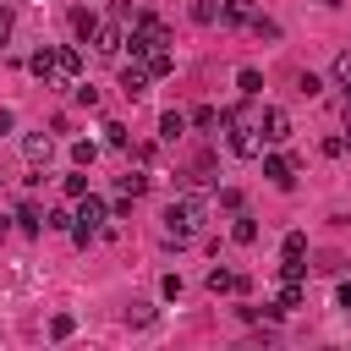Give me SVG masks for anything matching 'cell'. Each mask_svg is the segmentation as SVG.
I'll list each match as a JSON object with an SVG mask.
<instances>
[{
  "instance_id": "cell-39",
  "label": "cell",
  "mask_w": 351,
  "mask_h": 351,
  "mask_svg": "<svg viewBox=\"0 0 351 351\" xmlns=\"http://www.w3.org/2000/svg\"><path fill=\"white\" fill-rule=\"evenodd\" d=\"M340 307H346V313H351V280H346V285H340Z\"/></svg>"
},
{
  "instance_id": "cell-40",
  "label": "cell",
  "mask_w": 351,
  "mask_h": 351,
  "mask_svg": "<svg viewBox=\"0 0 351 351\" xmlns=\"http://www.w3.org/2000/svg\"><path fill=\"white\" fill-rule=\"evenodd\" d=\"M346 132H351V93H346Z\"/></svg>"
},
{
  "instance_id": "cell-8",
  "label": "cell",
  "mask_w": 351,
  "mask_h": 351,
  "mask_svg": "<svg viewBox=\"0 0 351 351\" xmlns=\"http://www.w3.org/2000/svg\"><path fill=\"white\" fill-rule=\"evenodd\" d=\"M77 71H82V55L71 44H55V82H77Z\"/></svg>"
},
{
  "instance_id": "cell-5",
  "label": "cell",
  "mask_w": 351,
  "mask_h": 351,
  "mask_svg": "<svg viewBox=\"0 0 351 351\" xmlns=\"http://www.w3.org/2000/svg\"><path fill=\"white\" fill-rule=\"evenodd\" d=\"M148 77H154V71L132 55V66H121V93H126V99H143V93H148Z\"/></svg>"
},
{
  "instance_id": "cell-1",
  "label": "cell",
  "mask_w": 351,
  "mask_h": 351,
  "mask_svg": "<svg viewBox=\"0 0 351 351\" xmlns=\"http://www.w3.org/2000/svg\"><path fill=\"white\" fill-rule=\"evenodd\" d=\"M203 214H208V203H203L197 192H181V197L165 208V241H170V247H186L192 230L203 225Z\"/></svg>"
},
{
  "instance_id": "cell-28",
  "label": "cell",
  "mask_w": 351,
  "mask_h": 351,
  "mask_svg": "<svg viewBox=\"0 0 351 351\" xmlns=\"http://www.w3.org/2000/svg\"><path fill=\"white\" fill-rule=\"evenodd\" d=\"M192 126H203V132H208V126H219V110H208V104H203V110H192Z\"/></svg>"
},
{
  "instance_id": "cell-6",
  "label": "cell",
  "mask_w": 351,
  "mask_h": 351,
  "mask_svg": "<svg viewBox=\"0 0 351 351\" xmlns=\"http://www.w3.org/2000/svg\"><path fill=\"white\" fill-rule=\"evenodd\" d=\"M258 132H263V143H285V137H291V115H285L280 104H269L263 121H258Z\"/></svg>"
},
{
  "instance_id": "cell-12",
  "label": "cell",
  "mask_w": 351,
  "mask_h": 351,
  "mask_svg": "<svg viewBox=\"0 0 351 351\" xmlns=\"http://www.w3.org/2000/svg\"><path fill=\"white\" fill-rule=\"evenodd\" d=\"M22 154H27L33 165H49V154H55V143H49L44 132H33V137H22Z\"/></svg>"
},
{
  "instance_id": "cell-13",
  "label": "cell",
  "mask_w": 351,
  "mask_h": 351,
  "mask_svg": "<svg viewBox=\"0 0 351 351\" xmlns=\"http://www.w3.org/2000/svg\"><path fill=\"white\" fill-rule=\"evenodd\" d=\"M71 33H77V38H82V44H88V38H93V33H99V16H93V11H88V5H77V11H71Z\"/></svg>"
},
{
  "instance_id": "cell-15",
  "label": "cell",
  "mask_w": 351,
  "mask_h": 351,
  "mask_svg": "<svg viewBox=\"0 0 351 351\" xmlns=\"http://www.w3.org/2000/svg\"><path fill=\"white\" fill-rule=\"evenodd\" d=\"M181 132H186V115H181V110H165V115H159V137H165V143H176Z\"/></svg>"
},
{
  "instance_id": "cell-34",
  "label": "cell",
  "mask_w": 351,
  "mask_h": 351,
  "mask_svg": "<svg viewBox=\"0 0 351 351\" xmlns=\"http://www.w3.org/2000/svg\"><path fill=\"white\" fill-rule=\"evenodd\" d=\"M71 329H77V324H71V318H66V313H55V324H49V335H55V340H66V335H71Z\"/></svg>"
},
{
  "instance_id": "cell-24",
  "label": "cell",
  "mask_w": 351,
  "mask_h": 351,
  "mask_svg": "<svg viewBox=\"0 0 351 351\" xmlns=\"http://www.w3.org/2000/svg\"><path fill=\"white\" fill-rule=\"evenodd\" d=\"M241 318H247V324H274L280 307H241Z\"/></svg>"
},
{
  "instance_id": "cell-31",
  "label": "cell",
  "mask_w": 351,
  "mask_h": 351,
  "mask_svg": "<svg viewBox=\"0 0 351 351\" xmlns=\"http://www.w3.org/2000/svg\"><path fill=\"white\" fill-rule=\"evenodd\" d=\"M318 88H324V82H318V77H313V71H302V77H296V93H307V99H313V93H318Z\"/></svg>"
},
{
  "instance_id": "cell-14",
  "label": "cell",
  "mask_w": 351,
  "mask_h": 351,
  "mask_svg": "<svg viewBox=\"0 0 351 351\" xmlns=\"http://www.w3.org/2000/svg\"><path fill=\"white\" fill-rule=\"evenodd\" d=\"M219 22H230V27L252 22V0H225V5H219Z\"/></svg>"
},
{
  "instance_id": "cell-27",
  "label": "cell",
  "mask_w": 351,
  "mask_h": 351,
  "mask_svg": "<svg viewBox=\"0 0 351 351\" xmlns=\"http://www.w3.org/2000/svg\"><path fill=\"white\" fill-rule=\"evenodd\" d=\"M335 82L351 93V55H335Z\"/></svg>"
},
{
  "instance_id": "cell-3",
  "label": "cell",
  "mask_w": 351,
  "mask_h": 351,
  "mask_svg": "<svg viewBox=\"0 0 351 351\" xmlns=\"http://www.w3.org/2000/svg\"><path fill=\"white\" fill-rule=\"evenodd\" d=\"M99 225H104V203H99L93 192H82V197H77V214H71V241L88 247V241L99 236Z\"/></svg>"
},
{
  "instance_id": "cell-11",
  "label": "cell",
  "mask_w": 351,
  "mask_h": 351,
  "mask_svg": "<svg viewBox=\"0 0 351 351\" xmlns=\"http://www.w3.org/2000/svg\"><path fill=\"white\" fill-rule=\"evenodd\" d=\"M27 71H33L38 82H55V44H44V49L27 60Z\"/></svg>"
},
{
  "instance_id": "cell-7",
  "label": "cell",
  "mask_w": 351,
  "mask_h": 351,
  "mask_svg": "<svg viewBox=\"0 0 351 351\" xmlns=\"http://www.w3.org/2000/svg\"><path fill=\"white\" fill-rule=\"evenodd\" d=\"M214 296H241L247 291V274H236V269H208V280H203Z\"/></svg>"
},
{
  "instance_id": "cell-29",
  "label": "cell",
  "mask_w": 351,
  "mask_h": 351,
  "mask_svg": "<svg viewBox=\"0 0 351 351\" xmlns=\"http://www.w3.org/2000/svg\"><path fill=\"white\" fill-rule=\"evenodd\" d=\"M104 143H110V148H126L132 137H126V126H115V121H110V126H104Z\"/></svg>"
},
{
  "instance_id": "cell-26",
  "label": "cell",
  "mask_w": 351,
  "mask_h": 351,
  "mask_svg": "<svg viewBox=\"0 0 351 351\" xmlns=\"http://www.w3.org/2000/svg\"><path fill=\"white\" fill-rule=\"evenodd\" d=\"M302 274H307L302 258H280V280H302Z\"/></svg>"
},
{
  "instance_id": "cell-4",
  "label": "cell",
  "mask_w": 351,
  "mask_h": 351,
  "mask_svg": "<svg viewBox=\"0 0 351 351\" xmlns=\"http://www.w3.org/2000/svg\"><path fill=\"white\" fill-rule=\"evenodd\" d=\"M154 49H170V27L159 16H132V55H154Z\"/></svg>"
},
{
  "instance_id": "cell-37",
  "label": "cell",
  "mask_w": 351,
  "mask_h": 351,
  "mask_svg": "<svg viewBox=\"0 0 351 351\" xmlns=\"http://www.w3.org/2000/svg\"><path fill=\"white\" fill-rule=\"evenodd\" d=\"M11 38V5H0V44Z\"/></svg>"
},
{
  "instance_id": "cell-16",
  "label": "cell",
  "mask_w": 351,
  "mask_h": 351,
  "mask_svg": "<svg viewBox=\"0 0 351 351\" xmlns=\"http://www.w3.org/2000/svg\"><path fill=\"white\" fill-rule=\"evenodd\" d=\"M115 186H121V197H143L148 192V176L143 170H126V176H115Z\"/></svg>"
},
{
  "instance_id": "cell-21",
  "label": "cell",
  "mask_w": 351,
  "mask_h": 351,
  "mask_svg": "<svg viewBox=\"0 0 351 351\" xmlns=\"http://www.w3.org/2000/svg\"><path fill=\"white\" fill-rule=\"evenodd\" d=\"M247 27H252L258 38H280V22H274V16H263V11H252V22H247Z\"/></svg>"
},
{
  "instance_id": "cell-36",
  "label": "cell",
  "mask_w": 351,
  "mask_h": 351,
  "mask_svg": "<svg viewBox=\"0 0 351 351\" xmlns=\"http://www.w3.org/2000/svg\"><path fill=\"white\" fill-rule=\"evenodd\" d=\"M159 291H165V296L176 302V296H181V274H165V280H159Z\"/></svg>"
},
{
  "instance_id": "cell-20",
  "label": "cell",
  "mask_w": 351,
  "mask_h": 351,
  "mask_svg": "<svg viewBox=\"0 0 351 351\" xmlns=\"http://www.w3.org/2000/svg\"><path fill=\"white\" fill-rule=\"evenodd\" d=\"M137 60H143V66H148L154 77H165V71L176 66V55H170V49H154V55H137Z\"/></svg>"
},
{
  "instance_id": "cell-9",
  "label": "cell",
  "mask_w": 351,
  "mask_h": 351,
  "mask_svg": "<svg viewBox=\"0 0 351 351\" xmlns=\"http://www.w3.org/2000/svg\"><path fill=\"white\" fill-rule=\"evenodd\" d=\"M121 44H126V27H121V22H110V27L99 22V33H93V49H99V55H121Z\"/></svg>"
},
{
  "instance_id": "cell-18",
  "label": "cell",
  "mask_w": 351,
  "mask_h": 351,
  "mask_svg": "<svg viewBox=\"0 0 351 351\" xmlns=\"http://www.w3.org/2000/svg\"><path fill=\"white\" fill-rule=\"evenodd\" d=\"M236 88H241V99H258V93H263V77H258L252 66H241V71H236Z\"/></svg>"
},
{
  "instance_id": "cell-35",
  "label": "cell",
  "mask_w": 351,
  "mask_h": 351,
  "mask_svg": "<svg viewBox=\"0 0 351 351\" xmlns=\"http://www.w3.org/2000/svg\"><path fill=\"white\" fill-rule=\"evenodd\" d=\"M88 192V176H66V197H82Z\"/></svg>"
},
{
  "instance_id": "cell-22",
  "label": "cell",
  "mask_w": 351,
  "mask_h": 351,
  "mask_svg": "<svg viewBox=\"0 0 351 351\" xmlns=\"http://www.w3.org/2000/svg\"><path fill=\"white\" fill-rule=\"evenodd\" d=\"M280 258H307V236H302V230H291V236L280 241Z\"/></svg>"
},
{
  "instance_id": "cell-19",
  "label": "cell",
  "mask_w": 351,
  "mask_h": 351,
  "mask_svg": "<svg viewBox=\"0 0 351 351\" xmlns=\"http://www.w3.org/2000/svg\"><path fill=\"white\" fill-rule=\"evenodd\" d=\"M274 307H280V313L302 307V280H285V285H280V296H274Z\"/></svg>"
},
{
  "instance_id": "cell-10",
  "label": "cell",
  "mask_w": 351,
  "mask_h": 351,
  "mask_svg": "<svg viewBox=\"0 0 351 351\" xmlns=\"http://www.w3.org/2000/svg\"><path fill=\"white\" fill-rule=\"evenodd\" d=\"M291 170H296V165H291V159H280V154H263V176H269V181H274V186H291V181H296V176H291Z\"/></svg>"
},
{
  "instance_id": "cell-30",
  "label": "cell",
  "mask_w": 351,
  "mask_h": 351,
  "mask_svg": "<svg viewBox=\"0 0 351 351\" xmlns=\"http://www.w3.org/2000/svg\"><path fill=\"white\" fill-rule=\"evenodd\" d=\"M93 154H99V148H93L88 137H82V143H71V159H77V165H93Z\"/></svg>"
},
{
  "instance_id": "cell-23",
  "label": "cell",
  "mask_w": 351,
  "mask_h": 351,
  "mask_svg": "<svg viewBox=\"0 0 351 351\" xmlns=\"http://www.w3.org/2000/svg\"><path fill=\"white\" fill-rule=\"evenodd\" d=\"M126 324H137V329L154 324V307H148V302H132V307H126Z\"/></svg>"
},
{
  "instance_id": "cell-32",
  "label": "cell",
  "mask_w": 351,
  "mask_h": 351,
  "mask_svg": "<svg viewBox=\"0 0 351 351\" xmlns=\"http://www.w3.org/2000/svg\"><path fill=\"white\" fill-rule=\"evenodd\" d=\"M219 208H230V214H236V208H241V192H236V186H219Z\"/></svg>"
},
{
  "instance_id": "cell-17",
  "label": "cell",
  "mask_w": 351,
  "mask_h": 351,
  "mask_svg": "<svg viewBox=\"0 0 351 351\" xmlns=\"http://www.w3.org/2000/svg\"><path fill=\"white\" fill-rule=\"evenodd\" d=\"M230 241H241V247H247V241H258V219L236 208V225H230Z\"/></svg>"
},
{
  "instance_id": "cell-25",
  "label": "cell",
  "mask_w": 351,
  "mask_h": 351,
  "mask_svg": "<svg viewBox=\"0 0 351 351\" xmlns=\"http://www.w3.org/2000/svg\"><path fill=\"white\" fill-rule=\"evenodd\" d=\"M192 16H197V22H219V5H214V0H192Z\"/></svg>"
},
{
  "instance_id": "cell-33",
  "label": "cell",
  "mask_w": 351,
  "mask_h": 351,
  "mask_svg": "<svg viewBox=\"0 0 351 351\" xmlns=\"http://www.w3.org/2000/svg\"><path fill=\"white\" fill-rule=\"evenodd\" d=\"M16 219H22V225H27V230H38V225H44V214H38V208H33V203H22V214H16Z\"/></svg>"
},
{
  "instance_id": "cell-2",
  "label": "cell",
  "mask_w": 351,
  "mask_h": 351,
  "mask_svg": "<svg viewBox=\"0 0 351 351\" xmlns=\"http://www.w3.org/2000/svg\"><path fill=\"white\" fill-rule=\"evenodd\" d=\"M219 121L230 126V154L236 159H258L263 154V132L252 121H241V110H219Z\"/></svg>"
},
{
  "instance_id": "cell-38",
  "label": "cell",
  "mask_w": 351,
  "mask_h": 351,
  "mask_svg": "<svg viewBox=\"0 0 351 351\" xmlns=\"http://www.w3.org/2000/svg\"><path fill=\"white\" fill-rule=\"evenodd\" d=\"M11 126H16V115H11V110H5V104H0V137H5V132H11Z\"/></svg>"
}]
</instances>
